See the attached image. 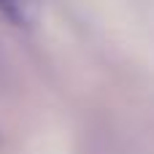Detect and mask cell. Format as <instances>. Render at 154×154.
I'll return each instance as SVG.
<instances>
[{
	"instance_id": "cell-1",
	"label": "cell",
	"mask_w": 154,
	"mask_h": 154,
	"mask_svg": "<svg viewBox=\"0 0 154 154\" xmlns=\"http://www.w3.org/2000/svg\"><path fill=\"white\" fill-rule=\"evenodd\" d=\"M35 8H38V0H0V14L16 27L30 24V19L35 16Z\"/></svg>"
}]
</instances>
